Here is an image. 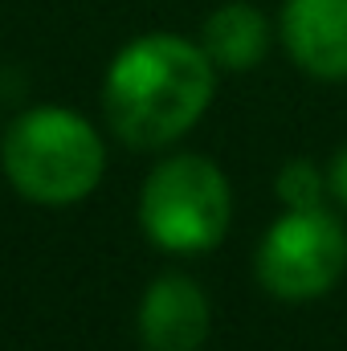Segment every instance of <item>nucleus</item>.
<instances>
[{
	"instance_id": "nucleus-1",
	"label": "nucleus",
	"mask_w": 347,
	"mask_h": 351,
	"mask_svg": "<svg viewBox=\"0 0 347 351\" xmlns=\"http://www.w3.org/2000/svg\"><path fill=\"white\" fill-rule=\"evenodd\" d=\"M217 98V66L200 41L180 33L131 37L102 74V114L131 152L180 143Z\"/></svg>"
},
{
	"instance_id": "nucleus-2",
	"label": "nucleus",
	"mask_w": 347,
	"mask_h": 351,
	"mask_svg": "<svg viewBox=\"0 0 347 351\" xmlns=\"http://www.w3.org/2000/svg\"><path fill=\"white\" fill-rule=\"evenodd\" d=\"M0 168L12 192L29 204L70 208L102 184L106 139L74 106H29L8 123L0 139Z\"/></svg>"
},
{
	"instance_id": "nucleus-3",
	"label": "nucleus",
	"mask_w": 347,
	"mask_h": 351,
	"mask_svg": "<svg viewBox=\"0 0 347 351\" xmlns=\"http://www.w3.org/2000/svg\"><path fill=\"white\" fill-rule=\"evenodd\" d=\"M233 225V188L217 160L196 152H176L160 160L139 188V229L143 237L172 254H213Z\"/></svg>"
},
{
	"instance_id": "nucleus-4",
	"label": "nucleus",
	"mask_w": 347,
	"mask_h": 351,
	"mask_svg": "<svg viewBox=\"0 0 347 351\" xmlns=\"http://www.w3.org/2000/svg\"><path fill=\"white\" fill-rule=\"evenodd\" d=\"M254 274L278 302H311L347 274V225L327 208H286L261 233Z\"/></svg>"
},
{
	"instance_id": "nucleus-5",
	"label": "nucleus",
	"mask_w": 347,
	"mask_h": 351,
	"mask_svg": "<svg viewBox=\"0 0 347 351\" xmlns=\"http://www.w3.org/2000/svg\"><path fill=\"white\" fill-rule=\"evenodd\" d=\"M213 331V302L188 274H160L135 306V335L143 351H200Z\"/></svg>"
},
{
	"instance_id": "nucleus-6",
	"label": "nucleus",
	"mask_w": 347,
	"mask_h": 351,
	"mask_svg": "<svg viewBox=\"0 0 347 351\" xmlns=\"http://www.w3.org/2000/svg\"><path fill=\"white\" fill-rule=\"evenodd\" d=\"M278 37L315 82H347V0H282Z\"/></svg>"
},
{
	"instance_id": "nucleus-7",
	"label": "nucleus",
	"mask_w": 347,
	"mask_h": 351,
	"mask_svg": "<svg viewBox=\"0 0 347 351\" xmlns=\"http://www.w3.org/2000/svg\"><path fill=\"white\" fill-rule=\"evenodd\" d=\"M196 41L204 45V53L213 58L217 70L246 74V70L265 62V53L274 45V25H270V16L258 4L229 0V4H221V8H213L204 16Z\"/></svg>"
},
{
	"instance_id": "nucleus-8",
	"label": "nucleus",
	"mask_w": 347,
	"mask_h": 351,
	"mask_svg": "<svg viewBox=\"0 0 347 351\" xmlns=\"http://www.w3.org/2000/svg\"><path fill=\"white\" fill-rule=\"evenodd\" d=\"M274 192L286 208H319L331 200L327 168H319L315 160H290L274 176Z\"/></svg>"
},
{
	"instance_id": "nucleus-9",
	"label": "nucleus",
	"mask_w": 347,
	"mask_h": 351,
	"mask_svg": "<svg viewBox=\"0 0 347 351\" xmlns=\"http://www.w3.org/2000/svg\"><path fill=\"white\" fill-rule=\"evenodd\" d=\"M327 188H331V200L347 208V143L327 160Z\"/></svg>"
}]
</instances>
